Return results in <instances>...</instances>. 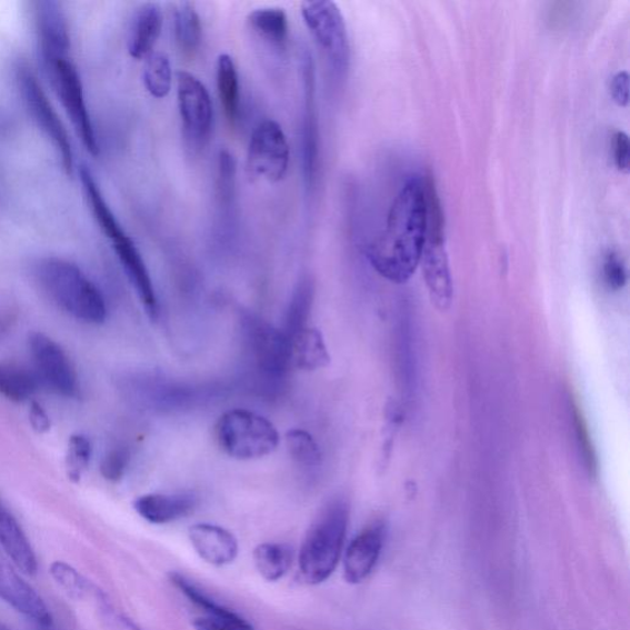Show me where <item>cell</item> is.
I'll use <instances>...</instances> for the list:
<instances>
[{"mask_svg": "<svg viewBox=\"0 0 630 630\" xmlns=\"http://www.w3.org/2000/svg\"><path fill=\"white\" fill-rule=\"evenodd\" d=\"M427 239L426 182L411 177L389 210L386 229L366 250L373 269L384 279L407 282L421 262Z\"/></svg>", "mask_w": 630, "mask_h": 630, "instance_id": "6da1fadb", "label": "cell"}, {"mask_svg": "<svg viewBox=\"0 0 630 630\" xmlns=\"http://www.w3.org/2000/svg\"><path fill=\"white\" fill-rule=\"evenodd\" d=\"M314 300V281L311 277H303L298 281L293 291L288 316H286V326L282 330L286 336L291 339L308 327L309 317H311Z\"/></svg>", "mask_w": 630, "mask_h": 630, "instance_id": "4316f807", "label": "cell"}, {"mask_svg": "<svg viewBox=\"0 0 630 630\" xmlns=\"http://www.w3.org/2000/svg\"><path fill=\"white\" fill-rule=\"evenodd\" d=\"M350 520L349 503L330 501L308 530L300 553L301 576L307 583L324 582L338 567Z\"/></svg>", "mask_w": 630, "mask_h": 630, "instance_id": "3957f363", "label": "cell"}, {"mask_svg": "<svg viewBox=\"0 0 630 630\" xmlns=\"http://www.w3.org/2000/svg\"><path fill=\"white\" fill-rule=\"evenodd\" d=\"M41 384L32 369L17 362L0 361V394L22 403L36 396Z\"/></svg>", "mask_w": 630, "mask_h": 630, "instance_id": "d4e9b609", "label": "cell"}, {"mask_svg": "<svg viewBox=\"0 0 630 630\" xmlns=\"http://www.w3.org/2000/svg\"><path fill=\"white\" fill-rule=\"evenodd\" d=\"M29 421L32 429L39 433L49 432L51 429V419L48 411L38 402H32L30 406Z\"/></svg>", "mask_w": 630, "mask_h": 630, "instance_id": "ab89813d", "label": "cell"}, {"mask_svg": "<svg viewBox=\"0 0 630 630\" xmlns=\"http://www.w3.org/2000/svg\"><path fill=\"white\" fill-rule=\"evenodd\" d=\"M32 370L41 387L52 393L72 399L79 394V380L74 366L66 351L49 336L36 331L29 337Z\"/></svg>", "mask_w": 630, "mask_h": 630, "instance_id": "ba28073f", "label": "cell"}, {"mask_svg": "<svg viewBox=\"0 0 630 630\" xmlns=\"http://www.w3.org/2000/svg\"><path fill=\"white\" fill-rule=\"evenodd\" d=\"M193 628L197 630H253L250 624H234L231 622H226L221 620H216V618L203 617L194 620Z\"/></svg>", "mask_w": 630, "mask_h": 630, "instance_id": "60d3db41", "label": "cell"}, {"mask_svg": "<svg viewBox=\"0 0 630 630\" xmlns=\"http://www.w3.org/2000/svg\"><path fill=\"white\" fill-rule=\"evenodd\" d=\"M292 559V548L288 544L262 543L254 551L259 574L268 581H278L288 574Z\"/></svg>", "mask_w": 630, "mask_h": 630, "instance_id": "83f0119b", "label": "cell"}, {"mask_svg": "<svg viewBox=\"0 0 630 630\" xmlns=\"http://www.w3.org/2000/svg\"><path fill=\"white\" fill-rule=\"evenodd\" d=\"M32 16L43 68L70 60L71 32L62 6L53 0H39L32 3Z\"/></svg>", "mask_w": 630, "mask_h": 630, "instance_id": "7c38bea8", "label": "cell"}, {"mask_svg": "<svg viewBox=\"0 0 630 630\" xmlns=\"http://www.w3.org/2000/svg\"><path fill=\"white\" fill-rule=\"evenodd\" d=\"M91 456H93V446L88 437L83 433H74L68 441L66 453V471L68 478L73 482H79L87 472Z\"/></svg>", "mask_w": 630, "mask_h": 630, "instance_id": "1f68e13d", "label": "cell"}, {"mask_svg": "<svg viewBox=\"0 0 630 630\" xmlns=\"http://www.w3.org/2000/svg\"><path fill=\"white\" fill-rule=\"evenodd\" d=\"M290 146L281 126L266 120L250 137L247 168L250 177L279 182L288 174Z\"/></svg>", "mask_w": 630, "mask_h": 630, "instance_id": "30bf717a", "label": "cell"}, {"mask_svg": "<svg viewBox=\"0 0 630 630\" xmlns=\"http://www.w3.org/2000/svg\"><path fill=\"white\" fill-rule=\"evenodd\" d=\"M14 322L13 313L10 309L0 306V339H3Z\"/></svg>", "mask_w": 630, "mask_h": 630, "instance_id": "b9f144b4", "label": "cell"}, {"mask_svg": "<svg viewBox=\"0 0 630 630\" xmlns=\"http://www.w3.org/2000/svg\"><path fill=\"white\" fill-rule=\"evenodd\" d=\"M216 440L236 460H258L278 449L280 434L273 423L257 412L234 409L217 421Z\"/></svg>", "mask_w": 630, "mask_h": 630, "instance_id": "277c9868", "label": "cell"}, {"mask_svg": "<svg viewBox=\"0 0 630 630\" xmlns=\"http://www.w3.org/2000/svg\"><path fill=\"white\" fill-rule=\"evenodd\" d=\"M143 82L149 94L164 99L173 86V70L169 57L163 52H153L147 57L143 68Z\"/></svg>", "mask_w": 630, "mask_h": 630, "instance_id": "f546056e", "label": "cell"}, {"mask_svg": "<svg viewBox=\"0 0 630 630\" xmlns=\"http://www.w3.org/2000/svg\"><path fill=\"white\" fill-rule=\"evenodd\" d=\"M603 280L612 291H618L624 288L627 283V269L620 254L616 251H607L602 263Z\"/></svg>", "mask_w": 630, "mask_h": 630, "instance_id": "d590c367", "label": "cell"}, {"mask_svg": "<svg viewBox=\"0 0 630 630\" xmlns=\"http://www.w3.org/2000/svg\"><path fill=\"white\" fill-rule=\"evenodd\" d=\"M0 546L22 572L33 576L38 571V558L24 530L2 502H0Z\"/></svg>", "mask_w": 630, "mask_h": 630, "instance_id": "44dd1931", "label": "cell"}, {"mask_svg": "<svg viewBox=\"0 0 630 630\" xmlns=\"http://www.w3.org/2000/svg\"><path fill=\"white\" fill-rule=\"evenodd\" d=\"M237 163L233 154L227 149L219 156V173H217V197L221 208L229 209L236 197Z\"/></svg>", "mask_w": 630, "mask_h": 630, "instance_id": "d6a6232c", "label": "cell"}, {"mask_svg": "<svg viewBox=\"0 0 630 630\" xmlns=\"http://www.w3.org/2000/svg\"><path fill=\"white\" fill-rule=\"evenodd\" d=\"M610 91L613 100L620 107H627L629 101V74L621 71L612 77Z\"/></svg>", "mask_w": 630, "mask_h": 630, "instance_id": "f35d334b", "label": "cell"}, {"mask_svg": "<svg viewBox=\"0 0 630 630\" xmlns=\"http://www.w3.org/2000/svg\"><path fill=\"white\" fill-rule=\"evenodd\" d=\"M304 112H303V166L308 191L317 184L320 167V136L316 101V73L312 57L304 53L302 60Z\"/></svg>", "mask_w": 630, "mask_h": 630, "instance_id": "4fadbf2b", "label": "cell"}, {"mask_svg": "<svg viewBox=\"0 0 630 630\" xmlns=\"http://www.w3.org/2000/svg\"><path fill=\"white\" fill-rule=\"evenodd\" d=\"M57 96L88 151L97 156L99 144L94 124L88 111L82 80L71 60H62L44 67Z\"/></svg>", "mask_w": 630, "mask_h": 630, "instance_id": "8fae6325", "label": "cell"}, {"mask_svg": "<svg viewBox=\"0 0 630 630\" xmlns=\"http://www.w3.org/2000/svg\"><path fill=\"white\" fill-rule=\"evenodd\" d=\"M178 107L182 131L193 151H201L211 139L213 104L208 88L189 72L178 73Z\"/></svg>", "mask_w": 630, "mask_h": 630, "instance_id": "9c48e42d", "label": "cell"}, {"mask_svg": "<svg viewBox=\"0 0 630 630\" xmlns=\"http://www.w3.org/2000/svg\"><path fill=\"white\" fill-rule=\"evenodd\" d=\"M51 574L60 586L76 598H83L90 591L89 582L71 566L63 561H56L51 566Z\"/></svg>", "mask_w": 630, "mask_h": 630, "instance_id": "836d02e7", "label": "cell"}, {"mask_svg": "<svg viewBox=\"0 0 630 630\" xmlns=\"http://www.w3.org/2000/svg\"><path fill=\"white\" fill-rule=\"evenodd\" d=\"M0 600L39 627L52 626V616L41 596L0 557Z\"/></svg>", "mask_w": 630, "mask_h": 630, "instance_id": "5bb4252c", "label": "cell"}, {"mask_svg": "<svg viewBox=\"0 0 630 630\" xmlns=\"http://www.w3.org/2000/svg\"><path fill=\"white\" fill-rule=\"evenodd\" d=\"M190 542L201 559L214 567L233 563L238 556L237 538L223 527L198 523L190 527Z\"/></svg>", "mask_w": 630, "mask_h": 630, "instance_id": "ac0fdd59", "label": "cell"}, {"mask_svg": "<svg viewBox=\"0 0 630 630\" xmlns=\"http://www.w3.org/2000/svg\"><path fill=\"white\" fill-rule=\"evenodd\" d=\"M292 366L304 371L327 368L330 363L323 334L316 328L307 327L290 339Z\"/></svg>", "mask_w": 630, "mask_h": 630, "instance_id": "7402d4cb", "label": "cell"}, {"mask_svg": "<svg viewBox=\"0 0 630 630\" xmlns=\"http://www.w3.org/2000/svg\"><path fill=\"white\" fill-rule=\"evenodd\" d=\"M216 83L227 121L236 128L240 117L239 76L232 57L227 53L217 59Z\"/></svg>", "mask_w": 630, "mask_h": 630, "instance_id": "cb8c5ba5", "label": "cell"}, {"mask_svg": "<svg viewBox=\"0 0 630 630\" xmlns=\"http://www.w3.org/2000/svg\"><path fill=\"white\" fill-rule=\"evenodd\" d=\"M612 147L617 169L628 174L630 169V143L628 134L623 131H617L613 136Z\"/></svg>", "mask_w": 630, "mask_h": 630, "instance_id": "74e56055", "label": "cell"}, {"mask_svg": "<svg viewBox=\"0 0 630 630\" xmlns=\"http://www.w3.org/2000/svg\"><path fill=\"white\" fill-rule=\"evenodd\" d=\"M248 24L254 36L272 49L284 50L289 42V18L283 9L261 8L248 17Z\"/></svg>", "mask_w": 630, "mask_h": 630, "instance_id": "603a6c76", "label": "cell"}, {"mask_svg": "<svg viewBox=\"0 0 630 630\" xmlns=\"http://www.w3.org/2000/svg\"><path fill=\"white\" fill-rule=\"evenodd\" d=\"M40 628H41V630H54V629L52 628V626H49V627H40Z\"/></svg>", "mask_w": 630, "mask_h": 630, "instance_id": "ee69618b", "label": "cell"}, {"mask_svg": "<svg viewBox=\"0 0 630 630\" xmlns=\"http://www.w3.org/2000/svg\"><path fill=\"white\" fill-rule=\"evenodd\" d=\"M574 409H576L574 410L576 429H577V437H578L580 451L589 471L593 472L596 469V456L593 452V447L591 446L590 442V437L586 422H583L580 412L577 410V408Z\"/></svg>", "mask_w": 630, "mask_h": 630, "instance_id": "8d00e7d4", "label": "cell"}, {"mask_svg": "<svg viewBox=\"0 0 630 630\" xmlns=\"http://www.w3.org/2000/svg\"><path fill=\"white\" fill-rule=\"evenodd\" d=\"M0 630H11V629H9L7 626L0 622Z\"/></svg>", "mask_w": 630, "mask_h": 630, "instance_id": "7bdbcfd3", "label": "cell"}, {"mask_svg": "<svg viewBox=\"0 0 630 630\" xmlns=\"http://www.w3.org/2000/svg\"><path fill=\"white\" fill-rule=\"evenodd\" d=\"M384 529L374 524L350 543L343 558V576L350 583H360L371 574L384 546Z\"/></svg>", "mask_w": 630, "mask_h": 630, "instance_id": "2e32d148", "label": "cell"}, {"mask_svg": "<svg viewBox=\"0 0 630 630\" xmlns=\"http://www.w3.org/2000/svg\"><path fill=\"white\" fill-rule=\"evenodd\" d=\"M242 328L246 348L258 377L269 388H280L292 366L289 337L266 320L250 314L243 318Z\"/></svg>", "mask_w": 630, "mask_h": 630, "instance_id": "5b68a950", "label": "cell"}, {"mask_svg": "<svg viewBox=\"0 0 630 630\" xmlns=\"http://www.w3.org/2000/svg\"><path fill=\"white\" fill-rule=\"evenodd\" d=\"M16 78L19 93L30 117L52 142L67 173H72L74 159L70 136L46 96L38 77L28 64L21 63L17 68Z\"/></svg>", "mask_w": 630, "mask_h": 630, "instance_id": "52a82bcc", "label": "cell"}, {"mask_svg": "<svg viewBox=\"0 0 630 630\" xmlns=\"http://www.w3.org/2000/svg\"><path fill=\"white\" fill-rule=\"evenodd\" d=\"M171 582L187 596V598L199 606L208 617L216 618V620H221L226 622H231L234 624L247 626L250 624L243 617L232 610L227 609L226 606L214 601L210 598L208 593H204L199 587L194 586L193 582L188 580L186 577L180 574H171Z\"/></svg>", "mask_w": 630, "mask_h": 630, "instance_id": "f1b7e54d", "label": "cell"}, {"mask_svg": "<svg viewBox=\"0 0 630 630\" xmlns=\"http://www.w3.org/2000/svg\"><path fill=\"white\" fill-rule=\"evenodd\" d=\"M421 262L432 300L446 308L451 302L452 280L444 249V229H427Z\"/></svg>", "mask_w": 630, "mask_h": 630, "instance_id": "9a60e30c", "label": "cell"}, {"mask_svg": "<svg viewBox=\"0 0 630 630\" xmlns=\"http://www.w3.org/2000/svg\"><path fill=\"white\" fill-rule=\"evenodd\" d=\"M286 446L292 460L303 468H317L322 463V452L312 434L300 429L286 433Z\"/></svg>", "mask_w": 630, "mask_h": 630, "instance_id": "4dcf8cb0", "label": "cell"}, {"mask_svg": "<svg viewBox=\"0 0 630 630\" xmlns=\"http://www.w3.org/2000/svg\"><path fill=\"white\" fill-rule=\"evenodd\" d=\"M36 277L43 293L66 314L91 326L106 322L104 296L76 263L59 258L43 259L37 266Z\"/></svg>", "mask_w": 630, "mask_h": 630, "instance_id": "7a4b0ae2", "label": "cell"}, {"mask_svg": "<svg viewBox=\"0 0 630 630\" xmlns=\"http://www.w3.org/2000/svg\"><path fill=\"white\" fill-rule=\"evenodd\" d=\"M302 17L318 48L323 51L334 74L342 78L350 63V44L346 19L334 2H304Z\"/></svg>", "mask_w": 630, "mask_h": 630, "instance_id": "8992f818", "label": "cell"}, {"mask_svg": "<svg viewBox=\"0 0 630 630\" xmlns=\"http://www.w3.org/2000/svg\"><path fill=\"white\" fill-rule=\"evenodd\" d=\"M173 18L178 48L188 59H193L202 41V26L197 8L191 2L176 3Z\"/></svg>", "mask_w": 630, "mask_h": 630, "instance_id": "484cf974", "label": "cell"}, {"mask_svg": "<svg viewBox=\"0 0 630 630\" xmlns=\"http://www.w3.org/2000/svg\"><path fill=\"white\" fill-rule=\"evenodd\" d=\"M198 503L192 494H147L137 499L133 508L146 521L166 524L189 517Z\"/></svg>", "mask_w": 630, "mask_h": 630, "instance_id": "ffe728a7", "label": "cell"}, {"mask_svg": "<svg viewBox=\"0 0 630 630\" xmlns=\"http://www.w3.org/2000/svg\"><path fill=\"white\" fill-rule=\"evenodd\" d=\"M131 461V452L126 447H114L110 450L100 464L101 476L109 482L117 483L121 480L128 471Z\"/></svg>", "mask_w": 630, "mask_h": 630, "instance_id": "e575fe53", "label": "cell"}, {"mask_svg": "<svg viewBox=\"0 0 630 630\" xmlns=\"http://www.w3.org/2000/svg\"><path fill=\"white\" fill-rule=\"evenodd\" d=\"M163 13L156 3H146L136 10L131 20L128 50L132 59L146 60L154 52L162 33Z\"/></svg>", "mask_w": 630, "mask_h": 630, "instance_id": "d6986e66", "label": "cell"}, {"mask_svg": "<svg viewBox=\"0 0 630 630\" xmlns=\"http://www.w3.org/2000/svg\"><path fill=\"white\" fill-rule=\"evenodd\" d=\"M117 253L121 266L128 274L137 294H139L141 302L146 308V312L152 319L158 317L159 307L154 286L151 274L147 269L146 262L132 239L126 234L117 240V243H111Z\"/></svg>", "mask_w": 630, "mask_h": 630, "instance_id": "e0dca14e", "label": "cell"}]
</instances>
